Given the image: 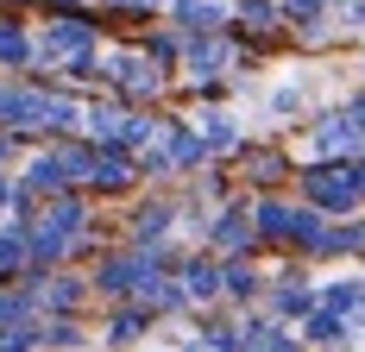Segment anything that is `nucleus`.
I'll list each match as a JSON object with an SVG mask.
<instances>
[{"mask_svg":"<svg viewBox=\"0 0 365 352\" xmlns=\"http://www.w3.org/2000/svg\"><path fill=\"white\" fill-rule=\"evenodd\" d=\"M309 195H315L322 208H346V202L359 195V182H353L346 170H315L309 176Z\"/></svg>","mask_w":365,"mask_h":352,"instance_id":"obj_1","label":"nucleus"},{"mask_svg":"<svg viewBox=\"0 0 365 352\" xmlns=\"http://www.w3.org/2000/svg\"><path fill=\"white\" fill-rule=\"evenodd\" d=\"M359 189H365V176H359Z\"/></svg>","mask_w":365,"mask_h":352,"instance_id":"obj_2","label":"nucleus"}]
</instances>
